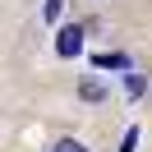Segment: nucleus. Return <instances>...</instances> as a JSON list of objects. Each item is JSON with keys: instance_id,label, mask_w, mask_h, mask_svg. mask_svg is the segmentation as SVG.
I'll use <instances>...</instances> for the list:
<instances>
[{"instance_id": "nucleus-1", "label": "nucleus", "mask_w": 152, "mask_h": 152, "mask_svg": "<svg viewBox=\"0 0 152 152\" xmlns=\"http://www.w3.org/2000/svg\"><path fill=\"white\" fill-rule=\"evenodd\" d=\"M78 42H83V28H60V37H56V51L60 56H78Z\"/></svg>"}, {"instance_id": "nucleus-2", "label": "nucleus", "mask_w": 152, "mask_h": 152, "mask_svg": "<svg viewBox=\"0 0 152 152\" xmlns=\"http://www.w3.org/2000/svg\"><path fill=\"white\" fill-rule=\"evenodd\" d=\"M78 97H83V102H106V83H92V78H83Z\"/></svg>"}, {"instance_id": "nucleus-3", "label": "nucleus", "mask_w": 152, "mask_h": 152, "mask_svg": "<svg viewBox=\"0 0 152 152\" xmlns=\"http://www.w3.org/2000/svg\"><path fill=\"white\" fill-rule=\"evenodd\" d=\"M124 88H129V97H143L148 92V78L143 74H124Z\"/></svg>"}, {"instance_id": "nucleus-4", "label": "nucleus", "mask_w": 152, "mask_h": 152, "mask_svg": "<svg viewBox=\"0 0 152 152\" xmlns=\"http://www.w3.org/2000/svg\"><path fill=\"white\" fill-rule=\"evenodd\" d=\"M97 69H124V56H97Z\"/></svg>"}, {"instance_id": "nucleus-5", "label": "nucleus", "mask_w": 152, "mask_h": 152, "mask_svg": "<svg viewBox=\"0 0 152 152\" xmlns=\"http://www.w3.org/2000/svg\"><path fill=\"white\" fill-rule=\"evenodd\" d=\"M60 10H65V0H46V10H42V14H46V23H56Z\"/></svg>"}, {"instance_id": "nucleus-6", "label": "nucleus", "mask_w": 152, "mask_h": 152, "mask_svg": "<svg viewBox=\"0 0 152 152\" xmlns=\"http://www.w3.org/2000/svg\"><path fill=\"white\" fill-rule=\"evenodd\" d=\"M56 152H88V148H83L78 138H60V143H56Z\"/></svg>"}, {"instance_id": "nucleus-7", "label": "nucleus", "mask_w": 152, "mask_h": 152, "mask_svg": "<svg viewBox=\"0 0 152 152\" xmlns=\"http://www.w3.org/2000/svg\"><path fill=\"white\" fill-rule=\"evenodd\" d=\"M134 143H138V129H129V134H124V143H120V152H134Z\"/></svg>"}]
</instances>
